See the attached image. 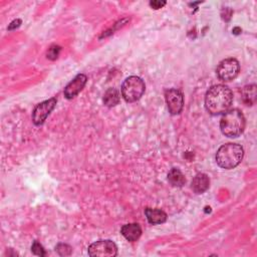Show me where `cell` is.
Wrapping results in <instances>:
<instances>
[{
    "label": "cell",
    "mask_w": 257,
    "mask_h": 257,
    "mask_svg": "<svg viewBox=\"0 0 257 257\" xmlns=\"http://www.w3.org/2000/svg\"><path fill=\"white\" fill-rule=\"evenodd\" d=\"M20 24H21V20H20V19L13 20V21L9 24V26H8V31H13V30H15V28H17V27L20 26Z\"/></svg>",
    "instance_id": "obj_20"
},
{
    "label": "cell",
    "mask_w": 257,
    "mask_h": 257,
    "mask_svg": "<svg viewBox=\"0 0 257 257\" xmlns=\"http://www.w3.org/2000/svg\"><path fill=\"white\" fill-rule=\"evenodd\" d=\"M165 99L171 115H179L184 107L183 94L177 89H169L165 92Z\"/></svg>",
    "instance_id": "obj_7"
},
{
    "label": "cell",
    "mask_w": 257,
    "mask_h": 257,
    "mask_svg": "<svg viewBox=\"0 0 257 257\" xmlns=\"http://www.w3.org/2000/svg\"><path fill=\"white\" fill-rule=\"evenodd\" d=\"M240 73L239 62L235 59H226L220 62L216 69L217 76L223 81H230L237 77Z\"/></svg>",
    "instance_id": "obj_5"
},
{
    "label": "cell",
    "mask_w": 257,
    "mask_h": 257,
    "mask_svg": "<svg viewBox=\"0 0 257 257\" xmlns=\"http://www.w3.org/2000/svg\"><path fill=\"white\" fill-rule=\"evenodd\" d=\"M61 50H62V48H61V46H59V45H52V46H50V47L48 48V50H47V53H46L47 59L50 60V61H55L56 59L59 58Z\"/></svg>",
    "instance_id": "obj_17"
},
{
    "label": "cell",
    "mask_w": 257,
    "mask_h": 257,
    "mask_svg": "<svg viewBox=\"0 0 257 257\" xmlns=\"http://www.w3.org/2000/svg\"><path fill=\"white\" fill-rule=\"evenodd\" d=\"M122 235L130 242L137 241L142 235V228L138 223L126 224L121 229Z\"/></svg>",
    "instance_id": "obj_10"
},
{
    "label": "cell",
    "mask_w": 257,
    "mask_h": 257,
    "mask_svg": "<svg viewBox=\"0 0 257 257\" xmlns=\"http://www.w3.org/2000/svg\"><path fill=\"white\" fill-rule=\"evenodd\" d=\"M244 157L243 148L234 143H228L221 146L216 153V162L219 167L225 170L236 168Z\"/></svg>",
    "instance_id": "obj_3"
},
{
    "label": "cell",
    "mask_w": 257,
    "mask_h": 257,
    "mask_svg": "<svg viewBox=\"0 0 257 257\" xmlns=\"http://www.w3.org/2000/svg\"><path fill=\"white\" fill-rule=\"evenodd\" d=\"M89 255L93 257H115L118 247L111 240H99L89 246Z\"/></svg>",
    "instance_id": "obj_6"
},
{
    "label": "cell",
    "mask_w": 257,
    "mask_h": 257,
    "mask_svg": "<svg viewBox=\"0 0 257 257\" xmlns=\"http://www.w3.org/2000/svg\"><path fill=\"white\" fill-rule=\"evenodd\" d=\"M32 251L34 254L38 255V256H45L46 252L44 251L42 245L38 241H35L33 246H32Z\"/></svg>",
    "instance_id": "obj_18"
},
{
    "label": "cell",
    "mask_w": 257,
    "mask_h": 257,
    "mask_svg": "<svg viewBox=\"0 0 257 257\" xmlns=\"http://www.w3.org/2000/svg\"><path fill=\"white\" fill-rule=\"evenodd\" d=\"M166 5V1H160V0H153L150 2V6L154 9H160Z\"/></svg>",
    "instance_id": "obj_19"
},
{
    "label": "cell",
    "mask_w": 257,
    "mask_h": 257,
    "mask_svg": "<svg viewBox=\"0 0 257 257\" xmlns=\"http://www.w3.org/2000/svg\"><path fill=\"white\" fill-rule=\"evenodd\" d=\"M55 251L58 252L61 256H70L73 253V248L65 243H60L56 245Z\"/></svg>",
    "instance_id": "obj_16"
},
{
    "label": "cell",
    "mask_w": 257,
    "mask_h": 257,
    "mask_svg": "<svg viewBox=\"0 0 257 257\" xmlns=\"http://www.w3.org/2000/svg\"><path fill=\"white\" fill-rule=\"evenodd\" d=\"M233 102L231 90L224 84H216L211 87L205 96V107L212 116L222 115L228 111Z\"/></svg>",
    "instance_id": "obj_1"
},
{
    "label": "cell",
    "mask_w": 257,
    "mask_h": 257,
    "mask_svg": "<svg viewBox=\"0 0 257 257\" xmlns=\"http://www.w3.org/2000/svg\"><path fill=\"white\" fill-rule=\"evenodd\" d=\"M168 181L174 187H183L186 183V178L179 169L173 168L168 173Z\"/></svg>",
    "instance_id": "obj_13"
},
{
    "label": "cell",
    "mask_w": 257,
    "mask_h": 257,
    "mask_svg": "<svg viewBox=\"0 0 257 257\" xmlns=\"http://www.w3.org/2000/svg\"><path fill=\"white\" fill-rule=\"evenodd\" d=\"M210 180L204 173H198L192 180V189L196 194H202L209 189Z\"/></svg>",
    "instance_id": "obj_11"
},
{
    "label": "cell",
    "mask_w": 257,
    "mask_h": 257,
    "mask_svg": "<svg viewBox=\"0 0 257 257\" xmlns=\"http://www.w3.org/2000/svg\"><path fill=\"white\" fill-rule=\"evenodd\" d=\"M242 99L247 106H252L256 101V85H246L242 90Z\"/></svg>",
    "instance_id": "obj_15"
},
{
    "label": "cell",
    "mask_w": 257,
    "mask_h": 257,
    "mask_svg": "<svg viewBox=\"0 0 257 257\" xmlns=\"http://www.w3.org/2000/svg\"><path fill=\"white\" fill-rule=\"evenodd\" d=\"M88 77L83 73L77 74L65 89V97L68 100H72L74 97H76L84 88V85L87 84Z\"/></svg>",
    "instance_id": "obj_9"
},
{
    "label": "cell",
    "mask_w": 257,
    "mask_h": 257,
    "mask_svg": "<svg viewBox=\"0 0 257 257\" xmlns=\"http://www.w3.org/2000/svg\"><path fill=\"white\" fill-rule=\"evenodd\" d=\"M146 84L141 77L132 75L122 84V96L127 103H135L145 94Z\"/></svg>",
    "instance_id": "obj_4"
},
{
    "label": "cell",
    "mask_w": 257,
    "mask_h": 257,
    "mask_svg": "<svg viewBox=\"0 0 257 257\" xmlns=\"http://www.w3.org/2000/svg\"><path fill=\"white\" fill-rule=\"evenodd\" d=\"M245 126L244 115L238 109L226 111L220 121V130L228 138L239 137L244 132Z\"/></svg>",
    "instance_id": "obj_2"
},
{
    "label": "cell",
    "mask_w": 257,
    "mask_h": 257,
    "mask_svg": "<svg viewBox=\"0 0 257 257\" xmlns=\"http://www.w3.org/2000/svg\"><path fill=\"white\" fill-rule=\"evenodd\" d=\"M145 215L148 219V222L152 225L162 224V223H165L167 221V214L161 209L146 208L145 209Z\"/></svg>",
    "instance_id": "obj_12"
},
{
    "label": "cell",
    "mask_w": 257,
    "mask_h": 257,
    "mask_svg": "<svg viewBox=\"0 0 257 257\" xmlns=\"http://www.w3.org/2000/svg\"><path fill=\"white\" fill-rule=\"evenodd\" d=\"M58 100L55 98H51L47 101H44L40 104H38L34 111H33V122L37 126H40L44 123L46 118L49 116V113L53 110V109L56 106Z\"/></svg>",
    "instance_id": "obj_8"
},
{
    "label": "cell",
    "mask_w": 257,
    "mask_h": 257,
    "mask_svg": "<svg viewBox=\"0 0 257 257\" xmlns=\"http://www.w3.org/2000/svg\"><path fill=\"white\" fill-rule=\"evenodd\" d=\"M120 92L115 88H110L104 95V104L109 108L117 106L120 103Z\"/></svg>",
    "instance_id": "obj_14"
}]
</instances>
